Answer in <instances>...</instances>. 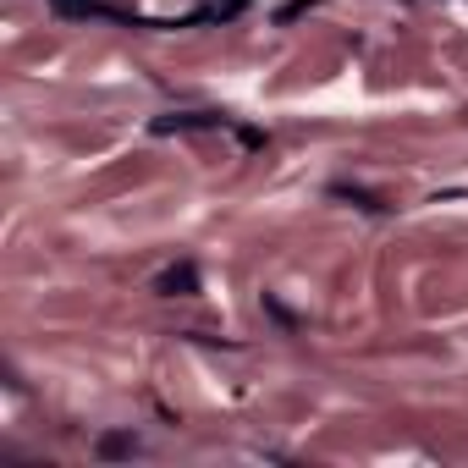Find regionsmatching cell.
Wrapping results in <instances>:
<instances>
[{"instance_id": "6da1fadb", "label": "cell", "mask_w": 468, "mask_h": 468, "mask_svg": "<svg viewBox=\"0 0 468 468\" xmlns=\"http://www.w3.org/2000/svg\"><path fill=\"white\" fill-rule=\"evenodd\" d=\"M154 292H160V298H193V292H198V265H193V260H176L171 271H160Z\"/></svg>"}, {"instance_id": "7a4b0ae2", "label": "cell", "mask_w": 468, "mask_h": 468, "mask_svg": "<svg viewBox=\"0 0 468 468\" xmlns=\"http://www.w3.org/2000/svg\"><path fill=\"white\" fill-rule=\"evenodd\" d=\"M193 127H226V116L193 111V116H160V122H154V133H193Z\"/></svg>"}, {"instance_id": "3957f363", "label": "cell", "mask_w": 468, "mask_h": 468, "mask_svg": "<svg viewBox=\"0 0 468 468\" xmlns=\"http://www.w3.org/2000/svg\"><path fill=\"white\" fill-rule=\"evenodd\" d=\"M105 463H116V457H133L138 452V435H127V430H111V435H100V446H94Z\"/></svg>"}, {"instance_id": "277c9868", "label": "cell", "mask_w": 468, "mask_h": 468, "mask_svg": "<svg viewBox=\"0 0 468 468\" xmlns=\"http://www.w3.org/2000/svg\"><path fill=\"white\" fill-rule=\"evenodd\" d=\"M50 6H56L61 17H83V12H94V0H50Z\"/></svg>"}, {"instance_id": "5b68a950", "label": "cell", "mask_w": 468, "mask_h": 468, "mask_svg": "<svg viewBox=\"0 0 468 468\" xmlns=\"http://www.w3.org/2000/svg\"><path fill=\"white\" fill-rule=\"evenodd\" d=\"M309 6H314V0H292V6H282V23H292V17H303Z\"/></svg>"}]
</instances>
